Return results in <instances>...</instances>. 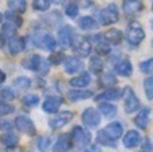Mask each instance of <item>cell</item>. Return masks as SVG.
<instances>
[{
  "instance_id": "obj_1",
  "label": "cell",
  "mask_w": 153,
  "mask_h": 152,
  "mask_svg": "<svg viewBox=\"0 0 153 152\" xmlns=\"http://www.w3.org/2000/svg\"><path fill=\"white\" fill-rule=\"evenodd\" d=\"M100 16V23L103 24V26H109V24H114L118 22L120 19V12H118V8L114 3L111 4H108L105 8L100 11L98 13Z\"/></svg>"
},
{
  "instance_id": "obj_2",
  "label": "cell",
  "mask_w": 153,
  "mask_h": 152,
  "mask_svg": "<svg viewBox=\"0 0 153 152\" xmlns=\"http://www.w3.org/2000/svg\"><path fill=\"white\" fill-rule=\"evenodd\" d=\"M70 136H71L73 145L79 147V148L86 147V145H89L90 142H91V133H90V131H87V129L82 128V127H79V125L73 128Z\"/></svg>"
},
{
  "instance_id": "obj_3",
  "label": "cell",
  "mask_w": 153,
  "mask_h": 152,
  "mask_svg": "<svg viewBox=\"0 0 153 152\" xmlns=\"http://www.w3.org/2000/svg\"><path fill=\"white\" fill-rule=\"evenodd\" d=\"M145 38V32L140 23L132 22L126 28V39L132 46H138Z\"/></svg>"
},
{
  "instance_id": "obj_4",
  "label": "cell",
  "mask_w": 153,
  "mask_h": 152,
  "mask_svg": "<svg viewBox=\"0 0 153 152\" xmlns=\"http://www.w3.org/2000/svg\"><path fill=\"white\" fill-rule=\"evenodd\" d=\"M122 97H124V109L126 113H133L137 112L141 108V102L138 100V97L134 94V92L126 86L125 89H122Z\"/></svg>"
},
{
  "instance_id": "obj_5",
  "label": "cell",
  "mask_w": 153,
  "mask_h": 152,
  "mask_svg": "<svg viewBox=\"0 0 153 152\" xmlns=\"http://www.w3.org/2000/svg\"><path fill=\"white\" fill-rule=\"evenodd\" d=\"M74 38H75L74 30L70 26H63L58 30V42L56 43H58L62 48H69L73 46Z\"/></svg>"
},
{
  "instance_id": "obj_6",
  "label": "cell",
  "mask_w": 153,
  "mask_h": 152,
  "mask_svg": "<svg viewBox=\"0 0 153 152\" xmlns=\"http://www.w3.org/2000/svg\"><path fill=\"white\" fill-rule=\"evenodd\" d=\"M82 121L89 129L97 128L101 124V113L98 109L94 108H86L82 113Z\"/></svg>"
},
{
  "instance_id": "obj_7",
  "label": "cell",
  "mask_w": 153,
  "mask_h": 152,
  "mask_svg": "<svg viewBox=\"0 0 153 152\" xmlns=\"http://www.w3.org/2000/svg\"><path fill=\"white\" fill-rule=\"evenodd\" d=\"M73 48L79 57H89L91 53V42L85 37H75L73 42Z\"/></svg>"
},
{
  "instance_id": "obj_8",
  "label": "cell",
  "mask_w": 153,
  "mask_h": 152,
  "mask_svg": "<svg viewBox=\"0 0 153 152\" xmlns=\"http://www.w3.org/2000/svg\"><path fill=\"white\" fill-rule=\"evenodd\" d=\"M73 117H74L73 112L65 110V112H61V113H58V115H55L54 117H51L50 120H48V125L53 129H61V128H63L65 125H67V124L73 120Z\"/></svg>"
},
{
  "instance_id": "obj_9",
  "label": "cell",
  "mask_w": 153,
  "mask_h": 152,
  "mask_svg": "<svg viewBox=\"0 0 153 152\" xmlns=\"http://www.w3.org/2000/svg\"><path fill=\"white\" fill-rule=\"evenodd\" d=\"M32 40H34L36 47H40L47 51H53L56 47V45H58L56 40L54 39V37L50 34H38V35H35Z\"/></svg>"
},
{
  "instance_id": "obj_10",
  "label": "cell",
  "mask_w": 153,
  "mask_h": 152,
  "mask_svg": "<svg viewBox=\"0 0 153 152\" xmlns=\"http://www.w3.org/2000/svg\"><path fill=\"white\" fill-rule=\"evenodd\" d=\"M15 127L20 132L28 135V136H34L36 133V128H35L34 123L31 118H28L27 116H18L15 118Z\"/></svg>"
},
{
  "instance_id": "obj_11",
  "label": "cell",
  "mask_w": 153,
  "mask_h": 152,
  "mask_svg": "<svg viewBox=\"0 0 153 152\" xmlns=\"http://www.w3.org/2000/svg\"><path fill=\"white\" fill-rule=\"evenodd\" d=\"M62 102H63V100H62L61 97H58V96H48L47 98L45 100V102H43L42 109L45 110L46 113L53 115V113H56L59 110Z\"/></svg>"
},
{
  "instance_id": "obj_12",
  "label": "cell",
  "mask_w": 153,
  "mask_h": 152,
  "mask_svg": "<svg viewBox=\"0 0 153 152\" xmlns=\"http://www.w3.org/2000/svg\"><path fill=\"white\" fill-rule=\"evenodd\" d=\"M73 147L71 136L69 133H63L56 139L55 144L53 145V152H67Z\"/></svg>"
},
{
  "instance_id": "obj_13",
  "label": "cell",
  "mask_w": 153,
  "mask_h": 152,
  "mask_svg": "<svg viewBox=\"0 0 153 152\" xmlns=\"http://www.w3.org/2000/svg\"><path fill=\"white\" fill-rule=\"evenodd\" d=\"M63 66H65V72H66L67 74H75L79 70H82L83 62H82L78 57H69V58L65 59Z\"/></svg>"
},
{
  "instance_id": "obj_14",
  "label": "cell",
  "mask_w": 153,
  "mask_h": 152,
  "mask_svg": "<svg viewBox=\"0 0 153 152\" xmlns=\"http://www.w3.org/2000/svg\"><path fill=\"white\" fill-rule=\"evenodd\" d=\"M24 48H26V42H24L23 38L13 35V37H11L8 39V51H10L11 55H18Z\"/></svg>"
},
{
  "instance_id": "obj_15",
  "label": "cell",
  "mask_w": 153,
  "mask_h": 152,
  "mask_svg": "<svg viewBox=\"0 0 153 152\" xmlns=\"http://www.w3.org/2000/svg\"><path fill=\"white\" fill-rule=\"evenodd\" d=\"M103 39L111 46H118L124 39V34L118 28H110L103 34Z\"/></svg>"
},
{
  "instance_id": "obj_16",
  "label": "cell",
  "mask_w": 153,
  "mask_h": 152,
  "mask_svg": "<svg viewBox=\"0 0 153 152\" xmlns=\"http://www.w3.org/2000/svg\"><path fill=\"white\" fill-rule=\"evenodd\" d=\"M122 97V90L117 88H109L108 90H105L103 93L98 94L95 97L97 101H116V100H120Z\"/></svg>"
},
{
  "instance_id": "obj_17",
  "label": "cell",
  "mask_w": 153,
  "mask_h": 152,
  "mask_svg": "<svg viewBox=\"0 0 153 152\" xmlns=\"http://www.w3.org/2000/svg\"><path fill=\"white\" fill-rule=\"evenodd\" d=\"M122 10L125 13L132 15V13H137L144 10V4L141 0H124L122 1Z\"/></svg>"
},
{
  "instance_id": "obj_18",
  "label": "cell",
  "mask_w": 153,
  "mask_h": 152,
  "mask_svg": "<svg viewBox=\"0 0 153 152\" xmlns=\"http://www.w3.org/2000/svg\"><path fill=\"white\" fill-rule=\"evenodd\" d=\"M122 143H124V145L126 148L132 150V148H136L141 143V136H140V133H138L137 131H133L132 129V131L126 132V135L124 136Z\"/></svg>"
},
{
  "instance_id": "obj_19",
  "label": "cell",
  "mask_w": 153,
  "mask_h": 152,
  "mask_svg": "<svg viewBox=\"0 0 153 152\" xmlns=\"http://www.w3.org/2000/svg\"><path fill=\"white\" fill-rule=\"evenodd\" d=\"M42 57L38 55V54H32V55H28L27 58L23 59L22 65H23L24 69L27 70H32V72H38L40 63H42Z\"/></svg>"
},
{
  "instance_id": "obj_20",
  "label": "cell",
  "mask_w": 153,
  "mask_h": 152,
  "mask_svg": "<svg viewBox=\"0 0 153 152\" xmlns=\"http://www.w3.org/2000/svg\"><path fill=\"white\" fill-rule=\"evenodd\" d=\"M90 81H91L90 73L85 72V73H81L79 75H76V77H73L71 80H70V85H71L73 88L82 89V88H86L87 85H90Z\"/></svg>"
},
{
  "instance_id": "obj_21",
  "label": "cell",
  "mask_w": 153,
  "mask_h": 152,
  "mask_svg": "<svg viewBox=\"0 0 153 152\" xmlns=\"http://www.w3.org/2000/svg\"><path fill=\"white\" fill-rule=\"evenodd\" d=\"M149 115H151L149 108H144V109H141L140 112L137 113V116L134 117V124L140 129H146L148 125H149Z\"/></svg>"
},
{
  "instance_id": "obj_22",
  "label": "cell",
  "mask_w": 153,
  "mask_h": 152,
  "mask_svg": "<svg viewBox=\"0 0 153 152\" xmlns=\"http://www.w3.org/2000/svg\"><path fill=\"white\" fill-rule=\"evenodd\" d=\"M122 131H124V128H122V125L118 123V121L109 123L108 125H106V128H105V132L114 140L120 139V137L122 136Z\"/></svg>"
},
{
  "instance_id": "obj_23",
  "label": "cell",
  "mask_w": 153,
  "mask_h": 152,
  "mask_svg": "<svg viewBox=\"0 0 153 152\" xmlns=\"http://www.w3.org/2000/svg\"><path fill=\"white\" fill-rule=\"evenodd\" d=\"M78 26H79V28L85 30V31H91V30H97L98 27H100V23H98L94 18L82 16L78 20Z\"/></svg>"
},
{
  "instance_id": "obj_24",
  "label": "cell",
  "mask_w": 153,
  "mask_h": 152,
  "mask_svg": "<svg viewBox=\"0 0 153 152\" xmlns=\"http://www.w3.org/2000/svg\"><path fill=\"white\" fill-rule=\"evenodd\" d=\"M7 7L11 12L22 15V13H24L27 10V1L26 0H8Z\"/></svg>"
},
{
  "instance_id": "obj_25",
  "label": "cell",
  "mask_w": 153,
  "mask_h": 152,
  "mask_svg": "<svg viewBox=\"0 0 153 152\" xmlns=\"http://www.w3.org/2000/svg\"><path fill=\"white\" fill-rule=\"evenodd\" d=\"M116 72H117V74L122 75V77H130L132 72H133L132 63H130L128 59H121V61L116 65Z\"/></svg>"
},
{
  "instance_id": "obj_26",
  "label": "cell",
  "mask_w": 153,
  "mask_h": 152,
  "mask_svg": "<svg viewBox=\"0 0 153 152\" xmlns=\"http://www.w3.org/2000/svg\"><path fill=\"white\" fill-rule=\"evenodd\" d=\"M90 97H93V92H90V90L75 89V90L69 92V98H70V101H73V102L82 101V100H89Z\"/></svg>"
},
{
  "instance_id": "obj_27",
  "label": "cell",
  "mask_w": 153,
  "mask_h": 152,
  "mask_svg": "<svg viewBox=\"0 0 153 152\" xmlns=\"http://www.w3.org/2000/svg\"><path fill=\"white\" fill-rule=\"evenodd\" d=\"M0 142H1L3 145H5L8 148H15L19 144V137L10 131V132H5V133L0 135Z\"/></svg>"
},
{
  "instance_id": "obj_28",
  "label": "cell",
  "mask_w": 153,
  "mask_h": 152,
  "mask_svg": "<svg viewBox=\"0 0 153 152\" xmlns=\"http://www.w3.org/2000/svg\"><path fill=\"white\" fill-rule=\"evenodd\" d=\"M98 110H100L101 115H103L105 117L108 118H111L117 115V107L113 105L111 102H100V107H98Z\"/></svg>"
},
{
  "instance_id": "obj_29",
  "label": "cell",
  "mask_w": 153,
  "mask_h": 152,
  "mask_svg": "<svg viewBox=\"0 0 153 152\" xmlns=\"http://www.w3.org/2000/svg\"><path fill=\"white\" fill-rule=\"evenodd\" d=\"M97 142H98V144L105 145V147H116V145H117L116 140L111 139V137L105 132V129H102V131H98V133H97Z\"/></svg>"
},
{
  "instance_id": "obj_30",
  "label": "cell",
  "mask_w": 153,
  "mask_h": 152,
  "mask_svg": "<svg viewBox=\"0 0 153 152\" xmlns=\"http://www.w3.org/2000/svg\"><path fill=\"white\" fill-rule=\"evenodd\" d=\"M101 88H111L117 83V78L114 77V74L111 73H105L100 77V81H98Z\"/></svg>"
},
{
  "instance_id": "obj_31",
  "label": "cell",
  "mask_w": 153,
  "mask_h": 152,
  "mask_svg": "<svg viewBox=\"0 0 153 152\" xmlns=\"http://www.w3.org/2000/svg\"><path fill=\"white\" fill-rule=\"evenodd\" d=\"M22 104L26 108L36 107V105L39 104V96H36V94H26V96L22 98Z\"/></svg>"
},
{
  "instance_id": "obj_32",
  "label": "cell",
  "mask_w": 153,
  "mask_h": 152,
  "mask_svg": "<svg viewBox=\"0 0 153 152\" xmlns=\"http://www.w3.org/2000/svg\"><path fill=\"white\" fill-rule=\"evenodd\" d=\"M102 69H103V62L101 61V58L100 57H93V58L90 59V70H91V73H94V74H101Z\"/></svg>"
},
{
  "instance_id": "obj_33",
  "label": "cell",
  "mask_w": 153,
  "mask_h": 152,
  "mask_svg": "<svg viewBox=\"0 0 153 152\" xmlns=\"http://www.w3.org/2000/svg\"><path fill=\"white\" fill-rule=\"evenodd\" d=\"M13 86L18 89H22V90H26V89H28L30 86H31V80H30L28 77L20 75V77L13 80Z\"/></svg>"
},
{
  "instance_id": "obj_34",
  "label": "cell",
  "mask_w": 153,
  "mask_h": 152,
  "mask_svg": "<svg viewBox=\"0 0 153 152\" xmlns=\"http://www.w3.org/2000/svg\"><path fill=\"white\" fill-rule=\"evenodd\" d=\"M5 19H7V22H10V23H12L13 26H16L18 28H20L22 24H23V19L20 18V15L19 13H15V12H11V11H8L7 13H5Z\"/></svg>"
},
{
  "instance_id": "obj_35",
  "label": "cell",
  "mask_w": 153,
  "mask_h": 152,
  "mask_svg": "<svg viewBox=\"0 0 153 152\" xmlns=\"http://www.w3.org/2000/svg\"><path fill=\"white\" fill-rule=\"evenodd\" d=\"M95 51H97L98 55H108V54L110 53V45L103 39V37H102V39H101V42L97 43Z\"/></svg>"
},
{
  "instance_id": "obj_36",
  "label": "cell",
  "mask_w": 153,
  "mask_h": 152,
  "mask_svg": "<svg viewBox=\"0 0 153 152\" xmlns=\"http://www.w3.org/2000/svg\"><path fill=\"white\" fill-rule=\"evenodd\" d=\"M51 5V1L50 0H32V8L35 11H47Z\"/></svg>"
},
{
  "instance_id": "obj_37",
  "label": "cell",
  "mask_w": 153,
  "mask_h": 152,
  "mask_svg": "<svg viewBox=\"0 0 153 152\" xmlns=\"http://www.w3.org/2000/svg\"><path fill=\"white\" fill-rule=\"evenodd\" d=\"M0 100L4 102L7 101H12V100H15V92L12 90L11 88H1L0 89Z\"/></svg>"
},
{
  "instance_id": "obj_38",
  "label": "cell",
  "mask_w": 153,
  "mask_h": 152,
  "mask_svg": "<svg viewBox=\"0 0 153 152\" xmlns=\"http://www.w3.org/2000/svg\"><path fill=\"white\" fill-rule=\"evenodd\" d=\"M16 31H18V27L13 26L12 23H10V22L3 23V26H1V34L3 35H7V37L11 38L16 34Z\"/></svg>"
},
{
  "instance_id": "obj_39",
  "label": "cell",
  "mask_w": 153,
  "mask_h": 152,
  "mask_svg": "<svg viewBox=\"0 0 153 152\" xmlns=\"http://www.w3.org/2000/svg\"><path fill=\"white\" fill-rule=\"evenodd\" d=\"M65 54L62 53V51H56V53H53L50 55V58H48V62H50L51 65H54V66H58V65L63 63L65 62Z\"/></svg>"
},
{
  "instance_id": "obj_40",
  "label": "cell",
  "mask_w": 153,
  "mask_h": 152,
  "mask_svg": "<svg viewBox=\"0 0 153 152\" xmlns=\"http://www.w3.org/2000/svg\"><path fill=\"white\" fill-rule=\"evenodd\" d=\"M144 89L148 100H153V77H148L144 81Z\"/></svg>"
},
{
  "instance_id": "obj_41",
  "label": "cell",
  "mask_w": 153,
  "mask_h": 152,
  "mask_svg": "<svg viewBox=\"0 0 153 152\" xmlns=\"http://www.w3.org/2000/svg\"><path fill=\"white\" fill-rule=\"evenodd\" d=\"M13 110H15L13 105L8 104V102H4V101H0V117L11 115V113H13Z\"/></svg>"
},
{
  "instance_id": "obj_42",
  "label": "cell",
  "mask_w": 153,
  "mask_h": 152,
  "mask_svg": "<svg viewBox=\"0 0 153 152\" xmlns=\"http://www.w3.org/2000/svg\"><path fill=\"white\" fill-rule=\"evenodd\" d=\"M51 145V139L48 136H42L38 140V148L42 152H46Z\"/></svg>"
},
{
  "instance_id": "obj_43",
  "label": "cell",
  "mask_w": 153,
  "mask_h": 152,
  "mask_svg": "<svg viewBox=\"0 0 153 152\" xmlns=\"http://www.w3.org/2000/svg\"><path fill=\"white\" fill-rule=\"evenodd\" d=\"M140 70L145 74H152L153 73V58H149L146 61L140 63Z\"/></svg>"
},
{
  "instance_id": "obj_44",
  "label": "cell",
  "mask_w": 153,
  "mask_h": 152,
  "mask_svg": "<svg viewBox=\"0 0 153 152\" xmlns=\"http://www.w3.org/2000/svg\"><path fill=\"white\" fill-rule=\"evenodd\" d=\"M78 11H79L78 5H76L75 3H70L66 7L65 12H66V16H69L70 19H74V18H76V15H78Z\"/></svg>"
},
{
  "instance_id": "obj_45",
  "label": "cell",
  "mask_w": 153,
  "mask_h": 152,
  "mask_svg": "<svg viewBox=\"0 0 153 152\" xmlns=\"http://www.w3.org/2000/svg\"><path fill=\"white\" fill-rule=\"evenodd\" d=\"M48 65H50V62H47V61H45V59H43L42 63H40V66H39V69H38V73H39L40 75H45L46 73L48 72V69H50V66H48Z\"/></svg>"
},
{
  "instance_id": "obj_46",
  "label": "cell",
  "mask_w": 153,
  "mask_h": 152,
  "mask_svg": "<svg viewBox=\"0 0 153 152\" xmlns=\"http://www.w3.org/2000/svg\"><path fill=\"white\" fill-rule=\"evenodd\" d=\"M12 129V124L10 121H5V120H1L0 121V131H7L10 132Z\"/></svg>"
},
{
  "instance_id": "obj_47",
  "label": "cell",
  "mask_w": 153,
  "mask_h": 152,
  "mask_svg": "<svg viewBox=\"0 0 153 152\" xmlns=\"http://www.w3.org/2000/svg\"><path fill=\"white\" fill-rule=\"evenodd\" d=\"M75 1H76L75 4H76V5H79L81 8H89L90 5L93 4L91 0H75Z\"/></svg>"
},
{
  "instance_id": "obj_48",
  "label": "cell",
  "mask_w": 153,
  "mask_h": 152,
  "mask_svg": "<svg viewBox=\"0 0 153 152\" xmlns=\"http://www.w3.org/2000/svg\"><path fill=\"white\" fill-rule=\"evenodd\" d=\"M140 152H153V147L151 145V143H149V140H148V139L145 140V147H144Z\"/></svg>"
},
{
  "instance_id": "obj_49",
  "label": "cell",
  "mask_w": 153,
  "mask_h": 152,
  "mask_svg": "<svg viewBox=\"0 0 153 152\" xmlns=\"http://www.w3.org/2000/svg\"><path fill=\"white\" fill-rule=\"evenodd\" d=\"M4 81H5V73L3 72V70H0V85H1Z\"/></svg>"
},
{
  "instance_id": "obj_50",
  "label": "cell",
  "mask_w": 153,
  "mask_h": 152,
  "mask_svg": "<svg viewBox=\"0 0 153 152\" xmlns=\"http://www.w3.org/2000/svg\"><path fill=\"white\" fill-rule=\"evenodd\" d=\"M51 3H54V4H56V5H59V4H62V3L65 1V0H50Z\"/></svg>"
},
{
  "instance_id": "obj_51",
  "label": "cell",
  "mask_w": 153,
  "mask_h": 152,
  "mask_svg": "<svg viewBox=\"0 0 153 152\" xmlns=\"http://www.w3.org/2000/svg\"><path fill=\"white\" fill-rule=\"evenodd\" d=\"M4 46V37H3V34H0V48Z\"/></svg>"
},
{
  "instance_id": "obj_52",
  "label": "cell",
  "mask_w": 153,
  "mask_h": 152,
  "mask_svg": "<svg viewBox=\"0 0 153 152\" xmlns=\"http://www.w3.org/2000/svg\"><path fill=\"white\" fill-rule=\"evenodd\" d=\"M1 20H3V15H1V12H0V23H1Z\"/></svg>"
},
{
  "instance_id": "obj_53",
  "label": "cell",
  "mask_w": 153,
  "mask_h": 152,
  "mask_svg": "<svg viewBox=\"0 0 153 152\" xmlns=\"http://www.w3.org/2000/svg\"><path fill=\"white\" fill-rule=\"evenodd\" d=\"M82 152H90V151H82Z\"/></svg>"
},
{
  "instance_id": "obj_54",
  "label": "cell",
  "mask_w": 153,
  "mask_h": 152,
  "mask_svg": "<svg viewBox=\"0 0 153 152\" xmlns=\"http://www.w3.org/2000/svg\"><path fill=\"white\" fill-rule=\"evenodd\" d=\"M152 11H153V4H152Z\"/></svg>"
},
{
  "instance_id": "obj_55",
  "label": "cell",
  "mask_w": 153,
  "mask_h": 152,
  "mask_svg": "<svg viewBox=\"0 0 153 152\" xmlns=\"http://www.w3.org/2000/svg\"><path fill=\"white\" fill-rule=\"evenodd\" d=\"M152 46H153V40H152Z\"/></svg>"
}]
</instances>
